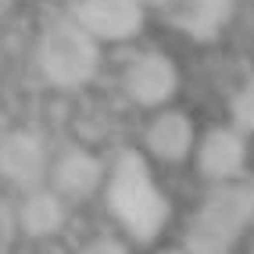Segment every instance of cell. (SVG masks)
I'll use <instances>...</instances> for the list:
<instances>
[{
	"label": "cell",
	"instance_id": "cell-1",
	"mask_svg": "<svg viewBox=\"0 0 254 254\" xmlns=\"http://www.w3.org/2000/svg\"><path fill=\"white\" fill-rule=\"evenodd\" d=\"M104 190H108V208L118 218V226L129 236H136L140 244H150L165 229L168 197L161 193V186L140 150H122L111 161L104 176Z\"/></svg>",
	"mask_w": 254,
	"mask_h": 254
},
{
	"label": "cell",
	"instance_id": "cell-2",
	"mask_svg": "<svg viewBox=\"0 0 254 254\" xmlns=\"http://www.w3.org/2000/svg\"><path fill=\"white\" fill-rule=\"evenodd\" d=\"M254 226V179L218 183L190 215L183 233L186 254H233Z\"/></svg>",
	"mask_w": 254,
	"mask_h": 254
},
{
	"label": "cell",
	"instance_id": "cell-3",
	"mask_svg": "<svg viewBox=\"0 0 254 254\" xmlns=\"http://www.w3.org/2000/svg\"><path fill=\"white\" fill-rule=\"evenodd\" d=\"M36 61H40V72L47 82H54L61 90H75V86H86L97 75L100 43L86 29H79L72 18H58L43 29Z\"/></svg>",
	"mask_w": 254,
	"mask_h": 254
},
{
	"label": "cell",
	"instance_id": "cell-4",
	"mask_svg": "<svg viewBox=\"0 0 254 254\" xmlns=\"http://www.w3.org/2000/svg\"><path fill=\"white\" fill-rule=\"evenodd\" d=\"M126 93L140 108H168V100L179 93V68L161 50H143L126 64Z\"/></svg>",
	"mask_w": 254,
	"mask_h": 254
},
{
	"label": "cell",
	"instance_id": "cell-5",
	"mask_svg": "<svg viewBox=\"0 0 254 254\" xmlns=\"http://www.w3.org/2000/svg\"><path fill=\"white\" fill-rule=\"evenodd\" d=\"M72 22L86 29L97 43H122L143 29V4L140 0H75Z\"/></svg>",
	"mask_w": 254,
	"mask_h": 254
},
{
	"label": "cell",
	"instance_id": "cell-6",
	"mask_svg": "<svg viewBox=\"0 0 254 254\" xmlns=\"http://www.w3.org/2000/svg\"><path fill=\"white\" fill-rule=\"evenodd\" d=\"M193 154H197L200 176H208L215 186L218 183L244 179V168H247V140H244L240 129H233V126L208 129L204 136L197 140Z\"/></svg>",
	"mask_w": 254,
	"mask_h": 254
},
{
	"label": "cell",
	"instance_id": "cell-7",
	"mask_svg": "<svg viewBox=\"0 0 254 254\" xmlns=\"http://www.w3.org/2000/svg\"><path fill=\"white\" fill-rule=\"evenodd\" d=\"M47 172H50V158L43 136L29 129H14L7 136H0V176L7 183L22 186V190H36V186H43Z\"/></svg>",
	"mask_w": 254,
	"mask_h": 254
},
{
	"label": "cell",
	"instance_id": "cell-8",
	"mask_svg": "<svg viewBox=\"0 0 254 254\" xmlns=\"http://www.w3.org/2000/svg\"><path fill=\"white\" fill-rule=\"evenodd\" d=\"M143 143L158 161L183 165L186 158H193V147H197V132H193L190 115L179 108H158L154 118L147 122Z\"/></svg>",
	"mask_w": 254,
	"mask_h": 254
},
{
	"label": "cell",
	"instance_id": "cell-9",
	"mask_svg": "<svg viewBox=\"0 0 254 254\" xmlns=\"http://www.w3.org/2000/svg\"><path fill=\"white\" fill-rule=\"evenodd\" d=\"M50 190H54L61 200H86L93 197L100 186H104V176H108V168L104 161H100L97 154H90V150H82V147H72V150H64V154L50 165Z\"/></svg>",
	"mask_w": 254,
	"mask_h": 254
},
{
	"label": "cell",
	"instance_id": "cell-10",
	"mask_svg": "<svg viewBox=\"0 0 254 254\" xmlns=\"http://www.w3.org/2000/svg\"><path fill=\"white\" fill-rule=\"evenodd\" d=\"M236 0H176L172 7V25L193 40H215L226 29Z\"/></svg>",
	"mask_w": 254,
	"mask_h": 254
},
{
	"label": "cell",
	"instance_id": "cell-11",
	"mask_svg": "<svg viewBox=\"0 0 254 254\" xmlns=\"http://www.w3.org/2000/svg\"><path fill=\"white\" fill-rule=\"evenodd\" d=\"M14 215H18V233H25V236H54V233H61L64 218H68L64 200L50 190V186L25 190V197H22V204L14 208Z\"/></svg>",
	"mask_w": 254,
	"mask_h": 254
},
{
	"label": "cell",
	"instance_id": "cell-12",
	"mask_svg": "<svg viewBox=\"0 0 254 254\" xmlns=\"http://www.w3.org/2000/svg\"><path fill=\"white\" fill-rule=\"evenodd\" d=\"M233 129H240V132H254V79H247L240 90H236L233 97Z\"/></svg>",
	"mask_w": 254,
	"mask_h": 254
},
{
	"label": "cell",
	"instance_id": "cell-13",
	"mask_svg": "<svg viewBox=\"0 0 254 254\" xmlns=\"http://www.w3.org/2000/svg\"><path fill=\"white\" fill-rule=\"evenodd\" d=\"M14 240H18V215L7 200H0V254H11Z\"/></svg>",
	"mask_w": 254,
	"mask_h": 254
},
{
	"label": "cell",
	"instance_id": "cell-14",
	"mask_svg": "<svg viewBox=\"0 0 254 254\" xmlns=\"http://www.w3.org/2000/svg\"><path fill=\"white\" fill-rule=\"evenodd\" d=\"M75 254H129V247L118 240V236H93V240H86Z\"/></svg>",
	"mask_w": 254,
	"mask_h": 254
},
{
	"label": "cell",
	"instance_id": "cell-15",
	"mask_svg": "<svg viewBox=\"0 0 254 254\" xmlns=\"http://www.w3.org/2000/svg\"><path fill=\"white\" fill-rule=\"evenodd\" d=\"M140 4H158V7H172L176 0H140Z\"/></svg>",
	"mask_w": 254,
	"mask_h": 254
},
{
	"label": "cell",
	"instance_id": "cell-16",
	"mask_svg": "<svg viewBox=\"0 0 254 254\" xmlns=\"http://www.w3.org/2000/svg\"><path fill=\"white\" fill-rule=\"evenodd\" d=\"M154 254H186L183 247H161V251H154Z\"/></svg>",
	"mask_w": 254,
	"mask_h": 254
},
{
	"label": "cell",
	"instance_id": "cell-17",
	"mask_svg": "<svg viewBox=\"0 0 254 254\" xmlns=\"http://www.w3.org/2000/svg\"><path fill=\"white\" fill-rule=\"evenodd\" d=\"M4 4H7V0H0V11H4Z\"/></svg>",
	"mask_w": 254,
	"mask_h": 254
},
{
	"label": "cell",
	"instance_id": "cell-18",
	"mask_svg": "<svg viewBox=\"0 0 254 254\" xmlns=\"http://www.w3.org/2000/svg\"><path fill=\"white\" fill-rule=\"evenodd\" d=\"M251 254H254V247H251Z\"/></svg>",
	"mask_w": 254,
	"mask_h": 254
}]
</instances>
